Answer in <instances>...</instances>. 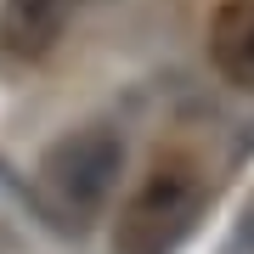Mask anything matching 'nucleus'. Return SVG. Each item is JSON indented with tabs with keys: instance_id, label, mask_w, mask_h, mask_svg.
Instances as JSON below:
<instances>
[{
	"instance_id": "nucleus-1",
	"label": "nucleus",
	"mask_w": 254,
	"mask_h": 254,
	"mask_svg": "<svg viewBox=\"0 0 254 254\" xmlns=\"http://www.w3.org/2000/svg\"><path fill=\"white\" fill-rule=\"evenodd\" d=\"M203 215V175L192 158H158L147 181L119 209L113 249L119 254H175L187 243L192 220Z\"/></svg>"
},
{
	"instance_id": "nucleus-2",
	"label": "nucleus",
	"mask_w": 254,
	"mask_h": 254,
	"mask_svg": "<svg viewBox=\"0 0 254 254\" xmlns=\"http://www.w3.org/2000/svg\"><path fill=\"white\" fill-rule=\"evenodd\" d=\"M119 164H125V147H119L113 130H73V136H63L46 153V164H40V175H46V192L51 198H63V209H73V215H91V209L113 192V175Z\"/></svg>"
},
{
	"instance_id": "nucleus-3",
	"label": "nucleus",
	"mask_w": 254,
	"mask_h": 254,
	"mask_svg": "<svg viewBox=\"0 0 254 254\" xmlns=\"http://www.w3.org/2000/svg\"><path fill=\"white\" fill-rule=\"evenodd\" d=\"M209 57L232 85L254 91V0H226L209 23Z\"/></svg>"
},
{
	"instance_id": "nucleus-4",
	"label": "nucleus",
	"mask_w": 254,
	"mask_h": 254,
	"mask_svg": "<svg viewBox=\"0 0 254 254\" xmlns=\"http://www.w3.org/2000/svg\"><path fill=\"white\" fill-rule=\"evenodd\" d=\"M63 34V0H6L0 11V46L17 57L51 51V40Z\"/></svg>"
}]
</instances>
